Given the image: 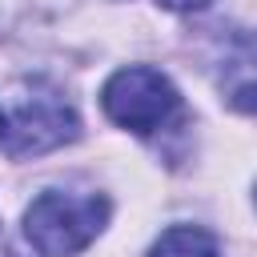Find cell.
<instances>
[{
  "label": "cell",
  "instance_id": "ba28073f",
  "mask_svg": "<svg viewBox=\"0 0 257 257\" xmlns=\"http://www.w3.org/2000/svg\"><path fill=\"white\" fill-rule=\"evenodd\" d=\"M8 257H16V253H8Z\"/></svg>",
  "mask_w": 257,
  "mask_h": 257
},
{
  "label": "cell",
  "instance_id": "3957f363",
  "mask_svg": "<svg viewBox=\"0 0 257 257\" xmlns=\"http://www.w3.org/2000/svg\"><path fill=\"white\" fill-rule=\"evenodd\" d=\"M76 137H80V116H76V108H72L60 92L36 88V92H28V96L16 100L12 116L4 120L0 145H4V153H8L12 161H20V157L52 153V149H60V145H68V141H76Z\"/></svg>",
  "mask_w": 257,
  "mask_h": 257
},
{
  "label": "cell",
  "instance_id": "52a82bcc",
  "mask_svg": "<svg viewBox=\"0 0 257 257\" xmlns=\"http://www.w3.org/2000/svg\"><path fill=\"white\" fill-rule=\"evenodd\" d=\"M0 137H4V112H0Z\"/></svg>",
  "mask_w": 257,
  "mask_h": 257
},
{
  "label": "cell",
  "instance_id": "8992f818",
  "mask_svg": "<svg viewBox=\"0 0 257 257\" xmlns=\"http://www.w3.org/2000/svg\"><path fill=\"white\" fill-rule=\"evenodd\" d=\"M165 8H173V12H201V8H209L213 0H161Z\"/></svg>",
  "mask_w": 257,
  "mask_h": 257
},
{
  "label": "cell",
  "instance_id": "7a4b0ae2",
  "mask_svg": "<svg viewBox=\"0 0 257 257\" xmlns=\"http://www.w3.org/2000/svg\"><path fill=\"white\" fill-rule=\"evenodd\" d=\"M100 104H104V116L112 124L149 137L173 120V112L181 108V96L165 72L145 68V64H128L104 80Z\"/></svg>",
  "mask_w": 257,
  "mask_h": 257
},
{
  "label": "cell",
  "instance_id": "5b68a950",
  "mask_svg": "<svg viewBox=\"0 0 257 257\" xmlns=\"http://www.w3.org/2000/svg\"><path fill=\"white\" fill-rule=\"evenodd\" d=\"M149 257H221V249H217L213 233H205L197 225H173L153 241Z\"/></svg>",
  "mask_w": 257,
  "mask_h": 257
},
{
  "label": "cell",
  "instance_id": "277c9868",
  "mask_svg": "<svg viewBox=\"0 0 257 257\" xmlns=\"http://www.w3.org/2000/svg\"><path fill=\"white\" fill-rule=\"evenodd\" d=\"M221 96L237 112H257V28L237 32L225 48L221 72H217Z\"/></svg>",
  "mask_w": 257,
  "mask_h": 257
},
{
  "label": "cell",
  "instance_id": "6da1fadb",
  "mask_svg": "<svg viewBox=\"0 0 257 257\" xmlns=\"http://www.w3.org/2000/svg\"><path fill=\"white\" fill-rule=\"evenodd\" d=\"M108 213L112 205L104 193L44 189L24 209V237L40 257H76L100 237V229L108 225Z\"/></svg>",
  "mask_w": 257,
  "mask_h": 257
}]
</instances>
